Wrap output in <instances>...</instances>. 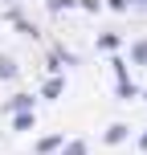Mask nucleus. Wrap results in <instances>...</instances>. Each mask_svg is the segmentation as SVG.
I'll return each instance as SVG.
<instances>
[{
	"label": "nucleus",
	"mask_w": 147,
	"mask_h": 155,
	"mask_svg": "<svg viewBox=\"0 0 147 155\" xmlns=\"http://www.w3.org/2000/svg\"><path fill=\"white\" fill-rule=\"evenodd\" d=\"M8 110H29L33 114V94H16V98L8 102Z\"/></svg>",
	"instance_id": "1"
},
{
	"label": "nucleus",
	"mask_w": 147,
	"mask_h": 155,
	"mask_svg": "<svg viewBox=\"0 0 147 155\" xmlns=\"http://www.w3.org/2000/svg\"><path fill=\"white\" fill-rule=\"evenodd\" d=\"M0 78H8V82L16 78V61H12V57H4V53H0Z\"/></svg>",
	"instance_id": "2"
},
{
	"label": "nucleus",
	"mask_w": 147,
	"mask_h": 155,
	"mask_svg": "<svg viewBox=\"0 0 147 155\" xmlns=\"http://www.w3.org/2000/svg\"><path fill=\"white\" fill-rule=\"evenodd\" d=\"M57 147H62V139H57V135H49V139L37 143V155H49V151H57Z\"/></svg>",
	"instance_id": "3"
},
{
	"label": "nucleus",
	"mask_w": 147,
	"mask_h": 155,
	"mask_svg": "<svg viewBox=\"0 0 147 155\" xmlns=\"http://www.w3.org/2000/svg\"><path fill=\"white\" fill-rule=\"evenodd\" d=\"M62 90H65V82H62V78H49V82H45V98H57Z\"/></svg>",
	"instance_id": "4"
},
{
	"label": "nucleus",
	"mask_w": 147,
	"mask_h": 155,
	"mask_svg": "<svg viewBox=\"0 0 147 155\" xmlns=\"http://www.w3.org/2000/svg\"><path fill=\"white\" fill-rule=\"evenodd\" d=\"M127 139V127L123 123H119V127H110V131H106V143H123Z\"/></svg>",
	"instance_id": "5"
},
{
	"label": "nucleus",
	"mask_w": 147,
	"mask_h": 155,
	"mask_svg": "<svg viewBox=\"0 0 147 155\" xmlns=\"http://www.w3.org/2000/svg\"><path fill=\"white\" fill-rule=\"evenodd\" d=\"M131 57H135V61H147V37H143V41H135V49H131Z\"/></svg>",
	"instance_id": "6"
},
{
	"label": "nucleus",
	"mask_w": 147,
	"mask_h": 155,
	"mask_svg": "<svg viewBox=\"0 0 147 155\" xmlns=\"http://www.w3.org/2000/svg\"><path fill=\"white\" fill-rule=\"evenodd\" d=\"M12 127H16V131H29V127H33V114H16Z\"/></svg>",
	"instance_id": "7"
},
{
	"label": "nucleus",
	"mask_w": 147,
	"mask_h": 155,
	"mask_svg": "<svg viewBox=\"0 0 147 155\" xmlns=\"http://www.w3.org/2000/svg\"><path fill=\"white\" fill-rule=\"evenodd\" d=\"M65 155H86V143H82V139H74V143H65Z\"/></svg>",
	"instance_id": "8"
},
{
	"label": "nucleus",
	"mask_w": 147,
	"mask_h": 155,
	"mask_svg": "<svg viewBox=\"0 0 147 155\" xmlns=\"http://www.w3.org/2000/svg\"><path fill=\"white\" fill-rule=\"evenodd\" d=\"M78 4H82V8H90V12H98V8H102L98 0H78Z\"/></svg>",
	"instance_id": "9"
},
{
	"label": "nucleus",
	"mask_w": 147,
	"mask_h": 155,
	"mask_svg": "<svg viewBox=\"0 0 147 155\" xmlns=\"http://www.w3.org/2000/svg\"><path fill=\"white\" fill-rule=\"evenodd\" d=\"M74 4V0H49V8H53V12H57V8H70Z\"/></svg>",
	"instance_id": "10"
},
{
	"label": "nucleus",
	"mask_w": 147,
	"mask_h": 155,
	"mask_svg": "<svg viewBox=\"0 0 147 155\" xmlns=\"http://www.w3.org/2000/svg\"><path fill=\"white\" fill-rule=\"evenodd\" d=\"M139 151H147V131H143V135H139Z\"/></svg>",
	"instance_id": "11"
}]
</instances>
